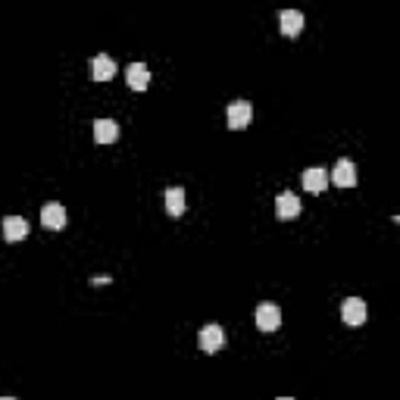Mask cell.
<instances>
[{
  "mask_svg": "<svg viewBox=\"0 0 400 400\" xmlns=\"http://www.w3.org/2000/svg\"><path fill=\"white\" fill-rule=\"evenodd\" d=\"M276 213H278V219H294V216H300V197L291 194V191H282V194L276 197Z\"/></svg>",
  "mask_w": 400,
  "mask_h": 400,
  "instance_id": "cell-10",
  "label": "cell"
},
{
  "mask_svg": "<svg viewBox=\"0 0 400 400\" xmlns=\"http://www.w3.org/2000/svg\"><path fill=\"white\" fill-rule=\"evenodd\" d=\"M225 119H229V129H231V131L248 129V125L253 122V106H250V100H235V103L225 110Z\"/></svg>",
  "mask_w": 400,
  "mask_h": 400,
  "instance_id": "cell-1",
  "label": "cell"
},
{
  "mask_svg": "<svg viewBox=\"0 0 400 400\" xmlns=\"http://www.w3.org/2000/svg\"><path fill=\"white\" fill-rule=\"evenodd\" d=\"M341 319H344V325H350V329H359V325L366 322V303L359 297H348L341 303Z\"/></svg>",
  "mask_w": 400,
  "mask_h": 400,
  "instance_id": "cell-4",
  "label": "cell"
},
{
  "mask_svg": "<svg viewBox=\"0 0 400 400\" xmlns=\"http://www.w3.org/2000/svg\"><path fill=\"white\" fill-rule=\"evenodd\" d=\"M257 329L259 331H278L282 329V310L276 303H259L257 306Z\"/></svg>",
  "mask_w": 400,
  "mask_h": 400,
  "instance_id": "cell-3",
  "label": "cell"
},
{
  "mask_svg": "<svg viewBox=\"0 0 400 400\" xmlns=\"http://www.w3.org/2000/svg\"><path fill=\"white\" fill-rule=\"evenodd\" d=\"M278 22H282V35L297 38L300 31H303L306 19H303V13H300V10H282V16H278Z\"/></svg>",
  "mask_w": 400,
  "mask_h": 400,
  "instance_id": "cell-9",
  "label": "cell"
},
{
  "mask_svg": "<svg viewBox=\"0 0 400 400\" xmlns=\"http://www.w3.org/2000/svg\"><path fill=\"white\" fill-rule=\"evenodd\" d=\"M197 344H200V350H203V353H219V350L225 348L222 325H216V322L203 325V329H200V335H197Z\"/></svg>",
  "mask_w": 400,
  "mask_h": 400,
  "instance_id": "cell-2",
  "label": "cell"
},
{
  "mask_svg": "<svg viewBox=\"0 0 400 400\" xmlns=\"http://www.w3.org/2000/svg\"><path fill=\"white\" fill-rule=\"evenodd\" d=\"M3 238L10 244H16V241H22V238H29V222H25L22 216H6L3 222Z\"/></svg>",
  "mask_w": 400,
  "mask_h": 400,
  "instance_id": "cell-8",
  "label": "cell"
},
{
  "mask_svg": "<svg viewBox=\"0 0 400 400\" xmlns=\"http://www.w3.org/2000/svg\"><path fill=\"white\" fill-rule=\"evenodd\" d=\"M329 182H335L338 188H353L357 185V166L350 159H338L335 169L329 172Z\"/></svg>",
  "mask_w": 400,
  "mask_h": 400,
  "instance_id": "cell-5",
  "label": "cell"
},
{
  "mask_svg": "<svg viewBox=\"0 0 400 400\" xmlns=\"http://www.w3.org/2000/svg\"><path fill=\"white\" fill-rule=\"evenodd\" d=\"M113 76H116V63H113V57L100 53V57L91 59V78H94V82H110Z\"/></svg>",
  "mask_w": 400,
  "mask_h": 400,
  "instance_id": "cell-11",
  "label": "cell"
},
{
  "mask_svg": "<svg viewBox=\"0 0 400 400\" xmlns=\"http://www.w3.org/2000/svg\"><path fill=\"white\" fill-rule=\"evenodd\" d=\"M0 400H16V397H0Z\"/></svg>",
  "mask_w": 400,
  "mask_h": 400,
  "instance_id": "cell-15",
  "label": "cell"
},
{
  "mask_svg": "<svg viewBox=\"0 0 400 400\" xmlns=\"http://www.w3.org/2000/svg\"><path fill=\"white\" fill-rule=\"evenodd\" d=\"M325 185H329V172H325V169L313 166V169L303 172V191H310V194H322Z\"/></svg>",
  "mask_w": 400,
  "mask_h": 400,
  "instance_id": "cell-12",
  "label": "cell"
},
{
  "mask_svg": "<svg viewBox=\"0 0 400 400\" xmlns=\"http://www.w3.org/2000/svg\"><path fill=\"white\" fill-rule=\"evenodd\" d=\"M116 138H119L116 119H97V122H94V141L97 144H113Z\"/></svg>",
  "mask_w": 400,
  "mask_h": 400,
  "instance_id": "cell-13",
  "label": "cell"
},
{
  "mask_svg": "<svg viewBox=\"0 0 400 400\" xmlns=\"http://www.w3.org/2000/svg\"><path fill=\"white\" fill-rule=\"evenodd\" d=\"M125 82L131 91H148L150 88V69L144 63H129L125 66Z\"/></svg>",
  "mask_w": 400,
  "mask_h": 400,
  "instance_id": "cell-6",
  "label": "cell"
},
{
  "mask_svg": "<svg viewBox=\"0 0 400 400\" xmlns=\"http://www.w3.org/2000/svg\"><path fill=\"white\" fill-rule=\"evenodd\" d=\"M278 400H294V397H278Z\"/></svg>",
  "mask_w": 400,
  "mask_h": 400,
  "instance_id": "cell-16",
  "label": "cell"
},
{
  "mask_svg": "<svg viewBox=\"0 0 400 400\" xmlns=\"http://www.w3.org/2000/svg\"><path fill=\"white\" fill-rule=\"evenodd\" d=\"M41 225L48 231H63L66 229V210L59 203H48L41 210Z\"/></svg>",
  "mask_w": 400,
  "mask_h": 400,
  "instance_id": "cell-7",
  "label": "cell"
},
{
  "mask_svg": "<svg viewBox=\"0 0 400 400\" xmlns=\"http://www.w3.org/2000/svg\"><path fill=\"white\" fill-rule=\"evenodd\" d=\"M166 213L169 216H182L185 213V188H166Z\"/></svg>",
  "mask_w": 400,
  "mask_h": 400,
  "instance_id": "cell-14",
  "label": "cell"
}]
</instances>
